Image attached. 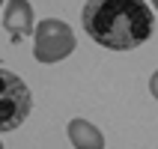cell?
Here are the masks:
<instances>
[{"label":"cell","mask_w":158,"mask_h":149,"mask_svg":"<svg viewBox=\"0 0 158 149\" xmlns=\"http://www.w3.org/2000/svg\"><path fill=\"white\" fill-rule=\"evenodd\" d=\"M81 24L89 39L107 51H134L149 42L155 12L149 0H87Z\"/></svg>","instance_id":"cell-1"},{"label":"cell","mask_w":158,"mask_h":149,"mask_svg":"<svg viewBox=\"0 0 158 149\" xmlns=\"http://www.w3.org/2000/svg\"><path fill=\"white\" fill-rule=\"evenodd\" d=\"M78 48V36L63 18H45L36 24L33 33V57L45 66L66 60L72 51Z\"/></svg>","instance_id":"cell-2"},{"label":"cell","mask_w":158,"mask_h":149,"mask_svg":"<svg viewBox=\"0 0 158 149\" xmlns=\"http://www.w3.org/2000/svg\"><path fill=\"white\" fill-rule=\"evenodd\" d=\"M30 110H33V96L24 78H18L9 69H0V134L21 128Z\"/></svg>","instance_id":"cell-3"},{"label":"cell","mask_w":158,"mask_h":149,"mask_svg":"<svg viewBox=\"0 0 158 149\" xmlns=\"http://www.w3.org/2000/svg\"><path fill=\"white\" fill-rule=\"evenodd\" d=\"M0 24H3V30L9 33L12 42H21L24 36L36 33V21H33V6H30V0H6Z\"/></svg>","instance_id":"cell-4"},{"label":"cell","mask_w":158,"mask_h":149,"mask_svg":"<svg viewBox=\"0 0 158 149\" xmlns=\"http://www.w3.org/2000/svg\"><path fill=\"white\" fill-rule=\"evenodd\" d=\"M66 134H69V140H72L75 149H105V134H102V128L93 125L89 119H84V116L69 119Z\"/></svg>","instance_id":"cell-5"},{"label":"cell","mask_w":158,"mask_h":149,"mask_svg":"<svg viewBox=\"0 0 158 149\" xmlns=\"http://www.w3.org/2000/svg\"><path fill=\"white\" fill-rule=\"evenodd\" d=\"M149 93H152V98L158 101V69L149 75Z\"/></svg>","instance_id":"cell-6"},{"label":"cell","mask_w":158,"mask_h":149,"mask_svg":"<svg viewBox=\"0 0 158 149\" xmlns=\"http://www.w3.org/2000/svg\"><path fill=\"white\" fill-rule=\"evenodd\" d=\"M149 3H152V9H155V12H158V0H149Z\"/></svg>","instance_id":"cell-7"},{"label":"cell","mask_w":158,"mask_h":149,"mask_svg":"<svg viewBox=\"0 0 158 149\" xmlns=\"http://www.w3.org/2000/svg\"><path fill=\"white\" fill-rule=\"evenodd\" d=\"M0 149H3V140H0Z\"/></svg>","instance_id":"cell-8"},{"label":"cell","mask_w":158,"mask_h":149,"mask_svg":"<svg viewBox=\"0 0 158 149\" xmlns=\"http://www.w3.org/2000/svg\"><path fill=\"white\" fill-rule=\"evenodd\" d=\"M0 6H3V0H0Z\"/></svg>","instance_id":"cell-9"}]
</instances>
